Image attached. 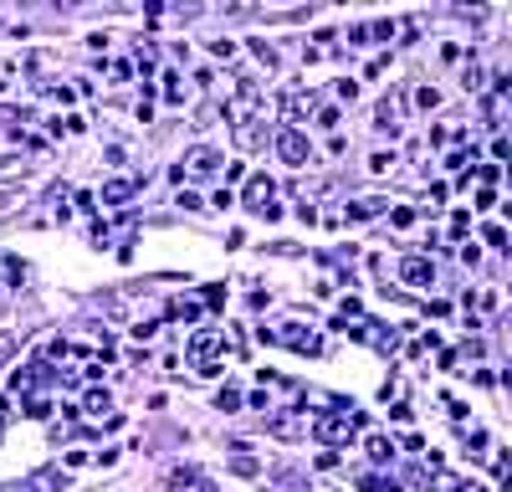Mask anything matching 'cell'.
<instances>
[{
	"label": "cell",
	"mask_w": 512,
	"mask_h": 492,
	"mask_svg": "<svg viewBox=\"0 0 512 492\" xmlns=\"http://www.w3.org/2000/svg\"><path fill=\"white\" fill-rule=\"evenodd\" d=\"M261 339L267 344H287V349H297V354H318L323 339L312 328H303V323H282V328H261Z\"/></svg>",
	"instance_id": "cell-1"
},
{
	"label": "cell",
	"mask_w": 512,
	"mask_h": 492,
	"mask_svg": "<svg viewBox=\"0 0 512 492\" xmlns=\"http://www.w3.org/2000/svg\"><path fill=\"white\" fill-rule=\"evenodd\" d=\"M359 425H364V416H318V421H312V436L328 441V446H348Z\"/></svg>",
	"instance_id": "cell-2"
},
{
	"label": "cell",
	"mask_w": 512,
	"mask_h": 492,
	"mask_svg": "<svg viewBox=\"0 0 512 492\" xmlns=\"http://www.w3.org/2000/svg\"><path fill=\"white\" fill-rule=\"evenodd\" d=\"M277 154H282V159L287 164H308V134H303V128H282V134H277Z\"/></svg>",
	"instance_id": "cell-3"
},
{
	"label": "cell",
	"mask_w": 512,
	"mask_h": 492,
	"mask_svg": "<svg viewBox=\"0 0 512 492\" xmlns=\"http://www.w3.org/2000/svg\"><path fill=\"white\" fill-rule=\"evenodd\" d=\"M430 277H436V267H430L425 256H405L400 262V282H410V288H425Z\"/></svg>",
	"instance_id": "cell-4"
},
{
	"label": "cell",
	"mask_w": 512,
	"mask_h": 492,
	"mask_svg": "<svg viewBox=\"0 0 512 492\" xmlns=\"http://www.w3.org/2000/svg\"><path fill=\"white\" fill-rule=\"evenodd\" d=\"M26 487H31V492H67V472H62V467H42V472H31Z\"/></svg>",
	"instance_id": "cell-5"
},
{
	"label": "cell",
	"mask_w": 512,
	"mask_h": 492,
	"mask_svg": "<svg viewBox=\"0 0 512 492\" xmlns=\"http://www.w3.org/2000/svg\"><path fill=\"white\" fill-rule=\"evenodd\" d=\"M179 164H190V175H215V170H220L226 159H220L215 149H190V154H185Z\"/></svg>",
	"instance_id": "cell-6"
},
{
	"label": "cell",
	"mask_w": 512,
	"mask_h": 492,
	"mask_svg": "<svg viewBox=\"0 0 512 492\" xmlns=\"http://www.w3.org/2000/svg\"><path fill=\"white\" fill-rule=\"evenodd\" d=\"M246 205H251L256 216H267V205H272V179L267 175H256L251 185H246Z\"/></svg>",
	"instance_id": "cell-7"
},
{
	"label": "cell",
	"mask_w": 512,
	"mask_h": 492,
	"mask_svg": "<svg viewBox=\"0 0 512 492\" xmlns=\"http://www.w3.org/2000/svg\"><path fill=\"white\" fill-rule=\"evenodd\" d=\"M134 190H139V179H108V185H103V205H123V200H134Z\"/></svg>",
	"instance_id": "cell-8"
},
{
	"label": "cell",
	"mask_w": 512,
	"mask_h": 492,
	"mask_svg": "<svg viewBox=\"0 0 512 492\" xmlns=\"http://www.w3.org/2000/svg\"><path fill=\"white\" fill-rule=\"evenodd\" d=\"M282 113H287V128H292L303 113H312V93H292V98L282 103Z\"/></svg>",
	"instance_id": "cell-9"
},
{
	"label": "cell",
	"mask_w": 512,
	"mask_h": 492,
	"mask_svg": "<svg viewBox=\"0 0 512 492\" xmlns=\"http://www.w3.org/2000/svg\"><path fill=\"white\" fill-rule=\"evenodd\" d=\"M379 128H385V134H400V98L379 103Z\"/></svg>",
	"instance_id": "cell-10"
},
{
	"label": "cell",
	"mask_w": 512,
	"mask_h": 492,
	"mask_svg": "<svg viewBox=\"0 0 512 492\" xmlns=\"http://www.w3.org/2000/svg\"><path fill=\"white\" fill-rule=\"evenodd\" d=\"M82 410H87V416H98V421H103V410H113V395H108V390H87Z\"/></svg>",
	"instance_id": "cell-11"
},
{
	"label": "cell",
	"mask_w": 512,
	"mask_h": 492,
	"mask_svg": "<svg viewBox=\"0 0 512 492\" xmlns=\"http://www.w3.org/2000/svg\"><path fill=\"white\" fill-rule=\"evenodd\" d=\"M364 451H369L374 462H389V457H395V441H389V436H369V441H364Z\"/></svg>",
	"instance_id": "cell-12"
},
{
	"label": "cell",
	"mask_w": 512,
	"mask_h": 492,
	"mask_svg": "<svg viewBox=\"0 0 512 492\" xmlns=\"http://www.w3.org/2000/svg\"><path fill=\"white\" fill-rule=\"evenodd\" d=\"M385 211V200H353L348 205V221H369V216H379Z\"/></svg>",
	"instance_id": "cell-13"
},
{
	"label": "cell",
	"mask_w": 512,
	"mask_h": 492,
	"mask_svg": "<svg viewBox=\"0 0 512 492\" xmlns=\"http://www.w3.org/2000/svg\"><path fill=\"white\" fill-rule=\"evenodd\" d=\"M359 487H364V492H400V482H395V477H364Z\"/></svg>",
	"instance_id": "cell-14"
},
{
	"label": "cell",
	"mask_w": 512,
	"mask_h": 492,
	"mask_svg": "<svg viewBox=\"0 0 512 492\" xmlns=\"http://www.w3.org/2000/svg\"><path fill=\"white\" fill-rule=\"evenodd\" d=\"M297 431H303V425H297L292 416H277V421H272V436H297Z\"/></svg>",
	"instance_id": "cell-15"
},
{
	"label": "cell",
	"mask_w": 512,
	"mask_h": 492,
	"mask_svg": "<svg viewBox=\"0 0 512 492\" xmlns=\"http://www.w3.org/2000/svg\"><path fill=\"white\" fill-rule=\"evenodd\" d=\"M215 410H226V416H231V410H241V395H236V390H220V395H215Z\"/></svg>",
	"instance_id": "cell-16"
},
{
	"label": "cell",
	"mask_w": 512,
	"mask_h": 492,
	"mask_svg": "<svg viewBox=\"0 0 512 492\" xmlns=\"http://www.w3.org/2000/svg\"><path fill=\"white\" fill-rule=\"evenodd\" d=\"M231 472H236V477H256L261 467H256V457H236V462H231Z\"/></svg>",
	"instance_id": "cell-17"
},
{
	"label": "cell",
	"mask_w": 512,
	"mask_h": 492,
	"mask_svg": "<svg viewBox=\"0 0 512 492\" xmlns=\"http://www.w3.org/2000/svg\"><path fill=\"white\" fill-rule=\"evenodd\" d=\"M195 482H200V477H195L190 467H179L175 477H169V487H175V492H179V487H195Z\"/></svg>",
	"instance_id": "cell-18"
},
{
	"label": "cell",
	"mask_w": 512,
	"mask_h": 492,
	"mask_svg": "<svg viewBox=\"0 0 512 492\" xmlns=\"http://www.w3.org/2000/svg\"><path fill=\"white\" fill-rule=\"evenodd\" d=\"M26 416H31V421H46L51 405H46V400H26Z\"/></svg>",
	"instance_id": "cell-19"
},
{
	"label": "cell",
	"mask_w": 512,
	"mask_h": 492,
	"mask_svg": "<svg viewBox=\"0 0 512 492\" xmlns=\"http://www.w3.org/2000/svg\"><path fill=\"white\" fill-rule=\"evenodd\" d=\"M415 103H420V108H436V103H441V93H436V87H420V93H415Z\"/></svg>",
	"instance_id": "cell-20"
},
{
	"label": "cell",
	"mask_w": 512,
	"mask_h": 492,
	"mask_svg": "<svg viewBox=\"0 0 512 492\" xmlns=\"http://www.w3.org/2000/svg\"><path fill=\"white\" fill-rule=\"evenodd\" d=\"M389 164H395V154H374V159H369V170H374V175H385Z\"/></svg>",
	"instance_id": "cell-21"
},
{
	"label": "cell",
	"mask_w": 512,
	"mask_h": 492,
	"mask_svg": "<svg viewBox=\"0 0 512 492\" xmlns=\"http://www.w3.org/2000/svg\"><path fill=\"white\" fill-rule=\"evenodd\" d=\"M251 51H256V57H261V62H267V67H277V51H272V46H267V42H256V46H251Z\"/></svg>",
	"instance_id": "cell-22"
},
{
	"label": "cell",
	"mask_w": 512,
	"mask_h": 492,
	"mask_svg": "<svg viewBox=\"0 0 512 492\" xmlns=\"http://www.w3.org/2000/svg\"><path fill=\"white\" fill-rule=\"evenodd\" d=\"M338 98L353 103V98H359V82H353V77H344V82H338Z\"/></svg>",
	"instance_id": "cell-23"
},
{
	"label": "cell",
	"mask_w": 512,
	"mask_h": 492,
	"mask_svg": "<svg viewBox=\"0 0 512 492\" xmlns=\"http://www.w3.org/2000/svg\"><path fill=\"white\" fill-rule=\"evenodd\" d=\"M502 241H507V231H502V226H487V246H497V252H502Z\"/></svg>",
	"instance_id": "cell-24"
},
{
	"label": "cell",
	"mask_w": 512,
	"mask_h": 492,
	"mask_svg": "<svg viewBox=\"0 0 512 492\" xmlns=\"http://www.w3.org/2000/svg\"><path fill=\"white\" fill-rule=\"evenodd\" d=\"M456 492H487V487H477V482H456Z\"/></svg>",
	"instance_id": "cell-25"
}]
</instances>
